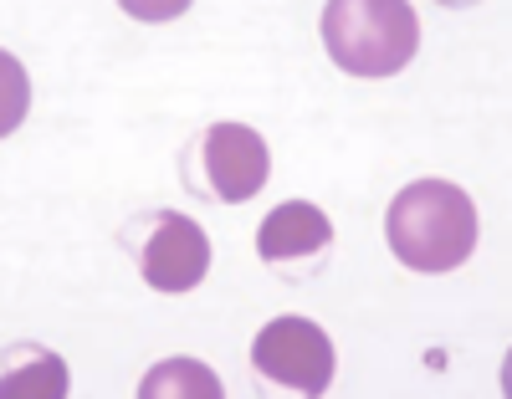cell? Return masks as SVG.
I'll use <instances>...</instances> for the list:
<instances>
[{
    "label": "cell",
    "mask_w": 512,
    "mask_h": 399,
    "mask_svg": "<svg viewBox=\"0 0 512 399\" xmlns=\"http://www.w3.org/2000/svg\"><path fill=\"white\" fill-rule=\"evenodd\" d=\"M384 241L410 272H456L477 251V205L451 180H415L384 210Z\"/></svg>",
    "instance_id": "6da1fadb"
},
{
    "label": "cell",
    "mask_w": 512,
    "mask_h": 399,
    "mask_svg": "<svg viewBox=\"0 0 512 399\" xmlns=\"http://www.w3.org/2000/svg\"><path fill=\"white\" fill-rule=\"evenodd\" d=\"M323 52L349 77H395L420 52L410 0H333L323 6Z\"/></svg>",
    "instance_id": "7a4b0ae2"
},
{
    "label": "cell",
    "mask_w": 512,
    "mask_h": 399,
    "mask_svg": "<svg viewBox=\"0 0 512 399\" xmlns=\"http://www.w3.org/2000/svg\"><path fill=\"white\" fill-rule=\"evenodd\" d=\"M267 174H272L267 139L246 123H210L185 149V185L205 200H221V205L256 200L267 185Z\"/></svg>",
    "instance_id": "3957f363"
},
{
    "label": "cell",
    "mask_w": 512,
    "mask_h": 399,
    "mask_svg": "<svg viewBox=\"0 0 512 399\" xmlns=\"http://www.w3.org/2000/svg\"><path fill=\"white\" fill-rule=\"evenodd\" d=\"M123 251L134 256L139 277L154 292H164V297L195 292L205 282V272H210V241L180 210H149L139 220H128L123 226Z\"/></svg>",
    "instance_id": "277c9868"
},
{
    "label": "cell",
    "mask_w": 512,
    "mask_h": 399,
    "mask_svg": "<svg viewBox=\"0 0 512 399\" xmlns=\"http://www.w3.org/2000/svg\"><path fill=\"white\" fill-rule=\"evenodd\" d=\"M251 364L282 389L323 394L333 384V338L303 313H282L262 323V333L251 343Z\"/></svg>",
    "instance_id": "5b68a950"
},
{
    "label": "cell",
    "mask_w": 512,
    "mask_h": 399,
    "mask_svg": "<svg viewBox=\"0 0 512 399\" xmlns=\"http://www.w3.org/2000/svg\"><path fill=\"white\" fill-rule=\"evenodd\" d=\"M333 251V220L313 205V200H287L277 205L262 231H256V256L272 272H282L287 282H308Z\"/></svg>",
    "instance_id": "8992f818"
},
{
    "label": "cell",
    "mask_w": 512,
    "mask_h": 399,
    "mask_svg": "<svg viewBox=\"0 0 512 399\" xmlns=\"http://www.w3.org/2000/svg\"><path fill=\"white\" fill-rule=\"evenodd\" d=\"M6 399H62L67 364L47 343H6Z\"/></svg>",
    "instance_id": "52a82bcc"
},
{
    "label": "cell",
    "mask_w": 512,
    "mask_h": 399,
    "mask_svg": "<svg viewBox=\"0 0 512 399\" xmlns=\"http://www.w3.org/2000/svg\"><path fill=\"white\" fill-rule=\"evenodd\" d=\"M139 399H221V379L200 359H164L144 374Z\"/></svg>",
    "instance_id": "ba28073f"
},
{
    "label": "cell",
    "mask_w": 512,
    "mask_h": 399,
    "mask_svg": "<svg viewBox=\"0 0 512 399\" xmlns=\"http://www.w3.org/2000/svg\"><path fill=\"white\" fill-rule=\"evenodd\" d=\"M0 77H6V113H0V133H11V128H21V113H26V72H21V62L11 52L0 57Z\"/></svg>",
    "instance_id": "9c48e42d"
}]
</instances>
